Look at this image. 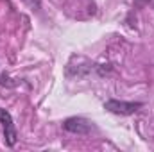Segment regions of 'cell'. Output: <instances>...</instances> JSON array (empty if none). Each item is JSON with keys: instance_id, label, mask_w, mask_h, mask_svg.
Here are the masks:
<instances>
[{"instance_id": "cell-1", "label": "cell", "mask_w": 154, "mask_h": 152, "mask_svg": "<svg viewBox=\"0 0 154 152\" xmlns=\"http://www.w3.org/2000/svg\"><path fill=\"white\" fill-rule=\"evenodd\" d=\"M142 108V102H125V100H108L104 104V109L109 111V113L115 114H122V116H127V114H134L138 109Z\"/></svg>"}, {"instance_id": "cell-2", "label": "cell", "mask_w": 154, "mask_h": 152, "mask_svg": "<svg viewBox=\"0 0 154 152\" xmlns=\"http://www.w3.org/2000/svg\"><path fill=\"white\" fill-rule=\"evenodd\" d=\"M0 123H2V129H4V140L9 147H13L16 143V127L13 123V116L9 114V111L2 109L0 108Z\"/></svg>"}, {"instance_id": "cell-3", "label": "cell", "mask_w": 154, "mask_h": 152, "mask_svg": "<svg viewBox=\"0 0 154 152\" xmlns=\"http://www.w3.org/2000/svg\"><path fill=\"white\" fill-rule=\"evenodd\" d=\"M63 127L74 134H88L90 129H91V123L86 120V118H81V116H72V118H66Z\"/></svg>"}]
</instances>
